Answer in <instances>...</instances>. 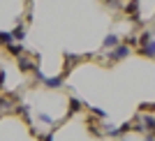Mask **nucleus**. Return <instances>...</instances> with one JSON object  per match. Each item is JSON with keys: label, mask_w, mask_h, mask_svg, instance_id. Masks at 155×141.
<instances>
[{"label": "nucleus", "mask_w": 155, "mask_h": 141, "mask_svg": "<svg viewBox=\"0 0 155 141\" xmlns=\"http://www.w3.org/2000/svg\"><path fill=\"white\" fill-rule=\"evenodd\" d=\"M39 118H42V120H44L46 125H53V120H51V118H49V116H46V113H39Z\"/></svg>", "instance_id": "nucleus-15"}, {"label": "nucleus", "mask_w": 155, "mask_h": 141, "mask_svg": "<svg viewBox=\"0 0 155 141\" xmlns=\"http://www.w3.org/2000/svg\"><path fill=\"white\" fill-rule=\"evenodd\" d=\"M91 111H93V113H95V116H100V118H104V116H107V113H104L102 109H91Z\"/></svg>", "instance_id": "nucleus-17"}, {"label": "nucleus", "mask_w": 155, "mask_h": 141, "mask_svg": "<svg viewBox=\"0 0 155 141\" xmlns=\"http://www.w3.org/2000/svg\"><path fill=\"white\" fill-rule=\"evenodd\" d=\"M148 42H153V30H143L141 32V37H139V44H148Z\"/></svg>", "instance_id": "nucleus-7"}, {"label": "nucleus", "mask_w": 155, "mask_h": 141, "mask_svg": "<svg viewBox=\"0 0 155 141\" xmlns=\"http://www.w3.org/2000/svg\"><path fill=\"white\" fill-rule=\"evenodd\" d=\"M107 2H114V0H107Z\"/></svg>", "instance_id": "nucleus-21"}, {"label": "nucleus", "mask_w": 155, "mask_h": 141, "mask_svg": "<svg viewBox=\"0 0 155 141\" xmlns=\"http://www.w3.org/2000/svg\"><path fill=\"white\" fill-rule=\"evenodd\" d=\"M12 37L16 39V42H21V39L26 37V26H23V23H19V26L12 30Z\"/></svg>", "instance_id": "nucleus-3"}, {"label": "nucleus", "mask_w": 155, "mask_h": 141, "mask_svg": "<svg viewBox=\"0 0 155 141\" xmlns=\"http://www.w3.org/2000/svg\"><path fill=\"white\" fill-rule=\"evenodd\" d=\"M79 109H81V102H79V100H74V97H72V100H70V113H77Z\"/></svg>", "instance_id": "nucleus-10"}, {"label": "nucleus", "mask_w": 155, "mask_h": 141, "mask_svg": "<svg viewBox=\"0 0 155 141\" xmlns=\"http://www.w3.org/2000/svg\"><path fill=\"white\" fill-rule=\"evenodd\" d=\"M19 70L21 72H30V70H35V63L26 60V58H21V60H19Z\"/></svg>", "instance_id": "nucleus-5"}, {"label": "nucleus", "mask_w": 155, "mask_h": 141, "mask_svg": "<svg viewBox=\"0 0 155 141\" xmlns=\"http://www.w3.org/2000/svg\"><path fill=\"white\" fill-rule=\"evenodd\" d=\"M44 141H53V136H51V134H49V136H44Z\"/></svg>", "instance_id": "nucleus-19"}, {"label": "nucleus", "mask_w": 155, "mask_h": 141, "mask_svg": "<svg viewBox=\"0 0 155 141\" xmlns=\"http://www.w3.org/2000/svg\"><path fill=\"white\" fill-rule=\"evenodd\" d=\"M7 51L12 53V56H21V53H23V46H21L19 42H16V44H14V42H9V44H7Z\"/></svg>", "instance_id": "nucleus-4"}, {"label": "nucleus", "mask_w": 155, "mask_h": 141, "mask_svg": "<svg viewBox=\"0 0 155 141\" xmlns=\"http://www.w3.org/2000/svg\"><path fill=\"white\" fill-rule=\"evenodd\" d=\"M9 107H12V102L7 97H0V109H9Z\"/></svg>", "instance_id": "nucleus-14"}, {"label": "nucleus", "mask_w": 155, "mask_h": 141, "mask_svg": "<svg viewBox=\"0 0 155 141\" xmlns=\"http://www.w3.org/2000/svg\"><path fill=\"white\" fill-rule=\"evenodd\" d=\"M153 49H155L153 42H148V44H143V46H141V53H143V56H148V58H153Z\"/></svg>", "instance_id": "nucleus-9"}, {"label": "nucleus", "mask_w": 155, "mask_h": 141, "mask_svg": "<svg viewBox=\"0 0 155 141\" xmlns=\"http://www.w3.org/2000/svg\"><path fill=\"white\" fill-rule=\"evenodd\" d=\"M146 141H153V134H148V136H146Z\"/></svg>", "instance_id": "nucleus-20"}, {"label": "nucleus", "mask_w": 155, "mask_h": 141, "mask_svg": "<svg viewBox=\"0 0 155 141\" xmlns=\"http://www.w3.org/2000/svg\"><path fill=\"white\" fill-rule=\"evenodd\" d=\"M153 125H155V120H153V116H148V118H146V120H143L141 130H148V132H153Z\"/></svg>", "instance_id": "nucleus-11"}, {"label": "nucleus", "mask_w": 155, "mask_h": 141, "mask_svg": "<svg viewBox=\"0 0 155 141\" xmlns=\"http://www.w3.org/2000/svg\"><path fill=\"white\" fill-rule=\"evenodd\" d=\"M139 109H141V111H146V109H148V111H153V102H146V104H141Z\"/></svg>", "instance_id": "nucleus-16"}, {"label": "nucleus", "mask_w": 155, "mask_h": 141, "mask_svg": "<svg viewBox=\"0 0 155 141\" xmlns=\"http://www.w3.org/2000/svg\"><path fill=\"white\" fill-rule=\"evenodd\" d=\"M2 84H5V70H0V90H2Z\"/></svg>", "instance_id": "nucleus-18"}, {"label": "nucleus", "mask_w": 155, "mask_h": 141, "mask_svg": "<svg viewBox=\"0 0 155 141\" xmlns=\"http://www.w3.org/2000/svg\"><path fill=\"white\" fill-rule=\"evenodd\" d=\"M12 32H0V44H9V42H12Z\"/></svg>", "instance_id": "nucleus-12"}, {"label": "nucleus", "mask_w": 155, "mask_h": 141, "mask_svg": "<svg viewBox=\"0 0 155 141\" xmlns=\"http://www.w3.org/2000/svg\"><path fill=\"white\" fill-rule=\"evenodd\" d=\"M125 12L137 21V19H139V0H130V5L125 7Z\"/></svg>", "instance_id": "nucleus-2"}, {"label": "nucleus", "mask_w": 155, "mask_h": 141, "mask_svg": "<svg viewBox=\"0 0 155 141\" xmlns=\"http://www.w3.org/2000/svg\"><path fill=\"white\" fill-rule=\"evenodd\" d=\"M111 49H114V51L109 53V60H123V58L130 56V49L123 46V44H116V46H111Z\"/></svg>", "instance_id": "nucleus-1"}, {"label": "nucleus", "mask_w": 155, "mask_h": 141, "mask_svg": "<svg viewBox=\"0 0 155 141\" xmlns=\"http://www.w3.org/2000/svg\"><path fill=\"white\" fill-rule=\"evenodd\" d=\"M63 79H65V77H53V79H46V77H44V84H46V86H51V88H60Z\"/></svg>", "instance_id": "nucleus-6"}, {"label": "nucleus", "mask_w": 155, "mask_h": 141, "mask_svg": "<svg viewBox=\"0 0 155 141\" xmlns=\"http://www.w3.org/2000/svg\"><path fill=\"white\" fill-rule=\"evenodd\" d=\"M116 44H118L116 35H107V37H104V46H107V49H111V46H116Z\"/></svg>", "instance_id": "nucleus-8"}, {"label": "nucleus", "mask_w": 155, "mask_h": 141, "mask_svg": "<svg viewBox=\"0 0 155 141\" xmlns=\"http://www.w3.org/2000/svg\"><path fill=\"white\" fill-rule=\"evenodd\" d=\"M16 111H19V113L26 118V123H28V111H30V107H28V104H21V107H16Z\"/></svg>", "instance_id": "nucleus-13"}]
</instances>
